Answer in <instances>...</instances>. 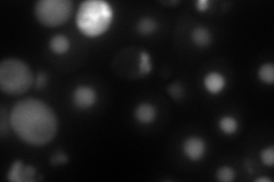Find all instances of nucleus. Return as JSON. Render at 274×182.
<instances>
[{
  "label": "nucleus",
  "mask_w": 274,
  "mask_h": 182,
  "mask_svg": "<svg viewBox=\"0 0 274 182\" xmlns=\"http://www.w3.org/2000/svg\"><path fill=\"white\" fill-rule=\"evenodd\" d=\"M9 116L7 117L6 108L1 106V111H0V136L1 138H6L7 132L9 130Z\"/></svg>",
  "instance_id": "nucleus-18"
},
{
  "label": "nucleus",
  "mask_w": 274,
  "mask_h": 182,
  "mask_svg": "<svg viewBox=\"0 0 274 182\" xmlns=\"http://www.w3.org/2000/svg\"><path fill=\"white\" fill-rule=\"evenodd\" d=\"M23 169L24 163L21 159H16L12 164L8 173H7V180L13 182H23Z\"/></svg>",
  "instance_id": "nucleus-14"
},
{
  "label": "nucleus",
  "mask_w": 274,
  "mask_h": 182,
  "mask_svg": "<svg viewBox=\"0 0 274 182\" xmlns=\"http://www.w3.org/2000/svg\"><path fill=\"white\" fill-rule=\"evenodd\" d=\"M258 78L265 85H273L274 82V66L272 63H264L258 68Z\"/></svg>",
  "instance_id": "nucleus-13"
},
{
  "label": "nucleus",
  "mask_w": 274,
  "mask_h": 182,
  "mask_svg": "<svg viewBox=\"0 0 274 182\" xmlns=\"http://www.w3.org/2000/svg\"><path fill=\"white\" fill-rule=\"evenodd\" d=\"M97 101V92L93 87L79 86L72 92V103L79 110L92 108Z\"/></svg>",
  "instance_id": "nucleus-5"
},
{
  "label": "nucleus",
  "mask_w": 274,
  "mask_h": 182,
  "mask_svg": "<svg viewBox=\"0 0 274 182\" xmlns=\"http://www.w3.org/2000/svg\"><path fill=\"white\" fill-rule=\"evenodd\" d=\"M216 179L221 182H232L235 179V172L231 166H222L216 171Z\"/></svg>",
  "instance_id": "nucleus-17"
},
{
  "label": "nucleus",
  "mask_w": 274,
  "mask_h": 182,
  "mask_svg": "<svg viewBox=\"0 0 274 182\" xmlns=\"http://www.w3.org/2000/svg\"><path fill=\"white\" fill-rule=\"evenodd\" d=\"M182 150L186 159L192 160V162H198V160L202 159L204 157L207 146L202 138L192 136L184 140Z\"/></svg>",
  "instance_id": "nucleus-6"
},
{
  "label": "nucleus",
  "mask_w": 274,
  "mask_h": 182,
  "mask_svg": "<svg viewBox=\"0 0 274 182\" xmlns=\"http://www.w3.org/2000/svg\"><path fill=\"white\" fill-rule=\"evenodd\" d=\"M191 40L197 47L206 48L213 43V33L206 26L197 25L191 31Z\"/></svg>",
  "instance_id": "nucleus-9"
},
{
  "label": "nucleus",
  "mask_w": 274,
  "mask_h": 182,
  "mask_svg": "<svg viewBox=\"0 0 274 182\" xmlns=\"http://www.w3.org/2000/svg\"><path fill=\"white\" fill-rule=\"evenodd\" d=\"M218 128L224 135H234L239 129V123L237 118L232 115H224L218 120Z\"/></svg>",
  "instance_id": "nucleus-12"
},
{
  "label": "nucleus",
  "mask_w": 274,
  "mask_h": 182,
  "mask_svg": "<svg viewBox=\"0 0 274 182\" xmlns=\"http://www.w3.org/2000/svg\"><path fill=\"white\" fill-rule=\"evenodd\" d=\"M158 111L150 103H141L134 110V117L141 124H151L157 118Z\"/></svg>",
  "instance_id": "nucleus-8"
},
{
  "label": "nucleus",
  "mask_w": 274,
  "mask_h": 182,
  "mask_svg": "<svg viewBox=\"0 0 274 182\" xmlns=\"http://www.w3.org/2000/svg\"><path fill=\"white\" fill-rule=\"evenodd\" d=\"M71 47V43L69 38L64 34H55L50 40V50L56 55L67 54Z\"/></svg>",
  "instance_id": "nucleus-11"
},
{
  "label": "nucleus",
  "mask_w": 274,
  "mask_h": 182,
  "mask_svg": "<svg viewBox=\"0 0 274 182\" xmlns=\"http://www.w3.org/2000/svg\"><path fill=\"white\" fill-rule=\"evenodd\" d=\"M113 21L112 6L104 0H87L80 3L75 24L86 37L96 38L109 30Z\"/></svg>",
  "instance_id": "nucleus-2"
},
{
  "label": "nucleus",
  "mask_w": 274,
  "mask_h": 182,
  "mask_svg": "<svg viewBox=\"0 0 274 182\" xmlns=\"http://www.w3.org/2000/svg\"><path fill=\"white\" fill-rule=\"evenodd\" d=\"M10 128L22 141L32 146H44L57 134L56 114L43 100L25 98L14 105L9 114Z\"/></svg>",
  "instance_id": "nucleus-1"
},
{
  "label": "nucleus",
  "mask_w": 274,
  "mask_h": 182,
  "mask_svg": "<svg viewBox=\"0 0 274 182\" xmlns=\"http://www.w3.org/2000/svg\"><path fill=\"white\" fill-rule=\"evenodd\" d=\"M162 3L164 5H167V6H174V5H177V3H179L178 0H172V1H162Z\"/></svg>",
  "instance_id": "nucleus-25"
},
{
  "label": "nucleus",
  "mask_w": 274,
  "mask_h": 182,
  "mask_svg": "<svg viewBox=\"0 0 274 182\" xmlns=\"http://www.w3.org/2000/svg\"><path fill=\"white\" fill-rule=\"evenodd\" d=\"M136 32L141 36H151L155 33L159 29V24L157 20H154L151 16H142L137 21L136 25H135Z\"/></svg>",
  "instance_id": "nucleus-10"
},
{
  "label": "nucleus",
  "mask_w": 274,
  "mask_h": 182,
  "mask_svg": "<svg viewBox=\"0 0 274 182\" xmlns=\"http://www.w3.org/2000/svg\"><path fill=\"white\" fill-rule=\"evenodd\" d=\"M74 12L71 0H40L34 5V16L47 27L60 26L67 23Z\"/></svg>",
  "instance_id": "nucleus-4"
},
{
  "label": "nucleus",
  "mask_w": 274,
  "mask_h": 182,
  "mask_svg": "<svg viewBox=\"0 0 274 182\" xmlns=\"http://www.w3.org/2000/svg\"><path fill=\"white\" fill-rule=\"evenodd\" d=\"M69 162V157L63 152H56L50 157L51 165H65Z\"/></svg>",
  "instance_id": "nucleus-21"
},
{
  "label": "nucleus",
  "mask_w": 274,
  "mask_h": 182,
  "mask_svg": "<svg viewBox=\"0 0 274 182\" xmlns=\"http://www.w3.org/2000/svg\"><path fill=\"white\" fill-rule=\"evenodd\" d=\"M196 6L199 12H206V10H208V8H209L210 1L209 0H199V1L196 3Z\"/></svg>",
  "instance_id": "nucleus-23"
},
{
  "label": "nucleus",
  "mask_w": 274,
  "mask_h": 182,
  "mask_svg": "<svg viewBox=\"0 0 274 182\" xmlns=\"http://www.w3.org/2000/svg\"><path fill=\"white\" fill-rule=\"evenodd\" d=\"M261 159L262 163L264 164L265 166L272 167L274 164V147L270 146L269 148H265L262 150L261 153Z\"/></svg>",
  "instance_id": "nucleus-19"
},
{
  "label": "nucleus",
  "mask_w": 274,
  "mask_h": 182,
  "mask_svg": "<svg viewBox=\"0 0 274 182\" xmlns=\"http://www.w3.org/2000/svg\"><path fill=\"white\" fill-rule=\"evenodd\" d=\"M166 91H167V93L171 96L172 99L175 101H181L184 96H185V89H184L182 83L178 81L172 82L171 85H168L166 87Z\"/></svg>",
  "instance_id": "nucleus-15"
},
{
  "label": "nucleus",
  "mask_w": 274,
  "mask_h": 182,
  "mask_svg": "<svg viewBox=\"0 0 274 182\" xmlns=\"http://www.w3.org/2000/svg\"><path fill=\"white\" fill-rule=\"evenodd\" d=\"M38 180L37 169L32 165H24L23 169V182H32Z\"/></svg>",
  "instance_id": "nucleus-20"
},
{
  "label": "nucleus",
  "mask_w": 274,
  "mask_h": 182,
  "mask_svg": "<svg viewBox=\"0 0 274 182\" xmlns=\"http://www.w3.org/2000/svg\"><path fill=\"white\" fill-rule=\"evenodd\" d=\"M255 182H272V180L269 179V178L261 177V178H257V179H255Z\"/></svg>",
  "instance_id": "nucleus-24"
},
{
  "label": "nucleus",
  "mask_w": 274,
  "mask_h": 182,
  "mask_svg": "<svg viewBox=\"0 0 274 182\" xmlns=\"http://www.w3.org/2000/svg\"><path fill=\"white\" fill-rule=\"evenodd\" d=\"M34 85V75L26 63L6 58L0 63V89L9 96L25 93Z\"/></svg>",
  "instance_id": "nucleus-3"
},
{
  "label": "nucleus",
  "mask_w": 274,
  "mask_h": 182,
  "mask_svg": "<svg viewBox=\"0 0 274 182\" xmlns=\"http://www.w3.org/2000/svg\"><path fill=\"white\" fill-rule=\"evenodd\" d=\"M203 86L208 93L215 96V94H220L224 90L225 86H226V80L222 73L211 71L204 76Z\"/></svg>",
  "instance_id": "nucleus-7"
},
{
  "label": "nucleus",
  "mask_w": 274,
  "mask_h": 182,
  "mask_svg": "<svg viewBox=\"0 0 274 182\" xmlns=\"http://www.w3.org/2000/svg\"><path fill=\"white\" fill-rule=\"evenodd\" d=\"M152 71V63L150 54L148 51L142 50L140 52V66H138V74L141 76L148 75Z\"/></svg>",
  "instance_id": "nucleus-16"
},
{
  "label": "nucleus",
  "mask_w": 274,
  "mask_h": 182,
  "mask_svg": "<svg viewBox=\"0 0 274 182\" xmlns=\"http://www.w3.org/2000/svg\"><path fill=\"white\" fill-rule=\"evenodd\" d=\"M48 83V76L45 72H38V74L36 78H34V87H36V89L38 90H43L46 88Z\"/></svg>",
  "instance_id": "nucleus-22"
}]
</instances>
